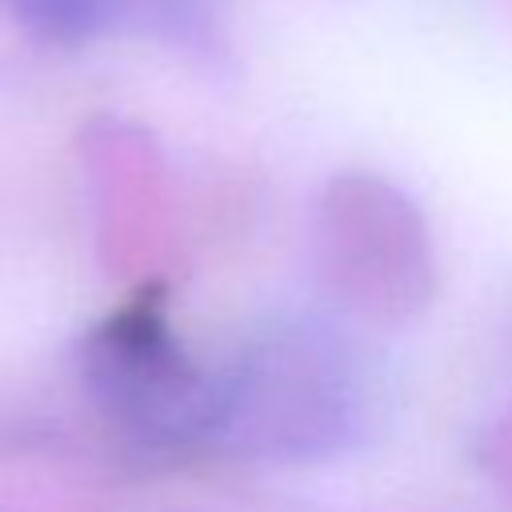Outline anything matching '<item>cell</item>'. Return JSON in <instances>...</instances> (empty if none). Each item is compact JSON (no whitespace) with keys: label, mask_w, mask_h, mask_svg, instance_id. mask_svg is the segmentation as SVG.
Returning <instances> with one entry per match:
<instances>
[{"label":"cell","mask_w":512,"mask_h":512,"mask_svg":"<svg viewBox=\"0 0 512 512\" xmlns=\"http://www.w3.org/2000/svg\"><path fill=\"white\" fill-rule=\"evenodd\" d=\"M372 388L356 344L324 320L260 324L220 364L212 448L268 464H316L360 444Z\"/></svg>","instance_id":"obj_1"},{"label":"cell","mask_w":512,"mask_h":512,"mask_svg":"<svg viewBox=\"0 0 512 512\" xmlns=\"http://www.w3.org/2000/svg\"><path fill=\"white\" fill-rule=\"evenodd\" d=\"M20 28L56 48H84L116 36H148L188 52H216L220 20L212 0H8Z\"/></svg>","instance_id":"obj_4"},{"label":"cell","mask_w":512,"mask_h":512,"mask_svg":"<svg viewBox=\"0 0 512 512\" xmlns=\"http://www.w3.org/2000/svg\"><path fill=\"white\" fill-rule=\"evenodd\" d=\"M476 456H480L484 472L492 476V484H500L512 496V412H504L496 424H488V432L476 444Z\"/></svg>","instance_id":"obj_5"},{"label":"cell","mask_w":512,"mask_h":512,"mask_svg":"<svg viewBox=\"0 0 512 512\" xmlns=\"http://www.w3.org/2000/svg\"><path fill=\"white\" fill-rule=\"evenodd\" d=\"M316 264L360 316L412 320L436 292V260L420 208L368 172L336 176L316 204Z\"/></svg>","instance_id":"obj_3"},{"label":"cell","mask_w":512,"mask_h":512,"mask_svg":"<svg viewBox=\"0 0 512 512\" xmlns=\"http://www.w3.org/2000/svg\"><path fill=\"white\" fill-rule=\"evenodd\" d=\"M76 376L92 408L140 448L180 452L216 436L220 364L192 356L156 288L112 308L80 336Z\"/></svg>","instance_id":"obj_2"}]
</instances>
